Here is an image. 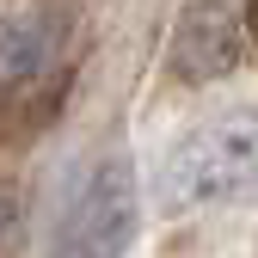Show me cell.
I'll return each mask as SVG.
<instances>
[{
    "mask_svg": "<svg viewBox=\"0 0 258 258\" xmlns=\"http://www.w3.org/2000/svg\"><path fill=\"white\" fill-rule=\"evenodd\" d=\"M160 190L166 209L228 203L258 190V111H215L190 123L160 160Z\"/></svg>",
    "mask_w": 258,
    "mask_h": 258,
    "instance_id": "obj_1",
    "label": "cell"
},
{
    "mask_svg": "<svg viewBox=\"0 0 258 258\" xmlns=\"http://www.w3.org/2000/svg\"><path fill=\"white\" fill-rule=\"evenodd\" d=\"M142 234V184L123 154H105L61 190L49 215V258H123Z\"/></svg>",
    "mask_w": 258,
    "mask_h": 258,
    "instance_id": "obj_2",
    "label": "cell"
},
{
    "mask_svg": "<svg viewBox=\"0 0 258 258\" xmlns=\"http://www.w3.org/2000/svg\"><path fill=\"white\" fill-rule=\"evenodd\" d=\"M240 61V25L221 7H190L172 31V74L178 80H215Z\"/></svg>",
    "mask_w": 258,
    "mask_h": 258,
    "instance_id": "obj_3",
    "label": "cell"
},
{
    "mask_svg": "<svg viewBox=\"0 0 258 258\" xmlns=\"http://www.w3.org/2000/svg\"><path fill=\"white\" fill-rule=\"evenodd\" d=\"M43 55H49V25L37 13H31V19H0V68H7V74L37 68Z\"/></svg>",
    "mask_w": 258,
    "mask_h": 258,
    "instance_id": "obj_4",
    "label": "cell"
},
{
    "mask_svg": "<svg viewBox=\"0 0 258 258\" xmlns=\"http://www.w3.org/2000/svg\"><path fill=\"white\" fill-rule=\"evenodd\" d=\"M246 31H252V43H258V0L246 7Z\"/></svg>",
    "mask_w": 258,
    "mask_h": 258,
    "instance_id": "obj_5",
    "label": "cell"
}]
</instances>
